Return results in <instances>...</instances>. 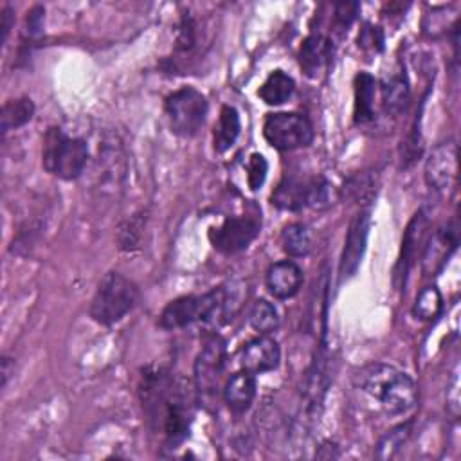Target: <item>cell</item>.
Segmentation results:
<instances>
[{"mask_svg":"<svg viewBox=\"0 0 461 461\" xmlns=\"http://www.w3.org/2000/svg\"><path fill=\"white\" fill-rule=\"evenodd\" d=\"M355 382L391 416H403L416 407L418 389L414 380L394 366L369 364L357 373Z\"/></svg>","mask_w":461,"mask_h":461,"instance_id":"cell-3","label":"cell"},{"mask_svg":"<svg viewBox=\"0 0 461 461\" xmlns=\"http://www.w3.org/2000/svg\"><path fill=\"white\" fill-rule=\"evenodd\" d=\"M0 366H2V371H0L2 373V387H5L9 378L14 375V358L9 355H4Z\"/></svg>","mask_w":461,"mask_h":461,"instance_id":"cell-37","label":"cell"},{"mask_svg":"<svg viewBox=\"0 0 461 461\" xmlns=\"http://www.w3.org/2000/svg\"><path fill=\"white\" fill-rule=\"evenodd\" d=\"M330 40H326L321 34H310L304 38L301 49H299V65L303 72L310 77H315L324 61L330 56Z\"/></svg>","mask_w":461,"mask_h":461,"instance_id":"cell-20","label":"cell"},{"mask_svg":"<svg viewBox=\"0 0 461 461\" xmlns=\"http://www.w3.org/2000/svg\"><path fill=\"white\" fill-rule=\"evenodd\" d=\"M146 225V212L139 211L133 216H130L126 221L121 223L119 230H117V243L121 250H133L139 247L140 238H142V230Z\"/></svg>","mask_w":461,"mask_h":461,"instance_id":"cell-27","label":"cell"},{"mask_svg":"<svg viewBox=\"0 0 461 461\" xmlns=\"http://www.w3.org/2000/svg\"><path fill=\"white\" fill-rule=\"evenodd\" d=\"M238 308L234 290L216 286L202 295H182L169 301L158 315L162 330H180L194 322L220 326L227 322Z\"/></svg>","mask_w":461,"mask_h":461,"instance_id":"cell-2","label":"cell"},{"mask_svg":"<svg viewBox=\"0 0 461 461\" xmlns=\"http://www.w3.org/2000/svg\"><path fill=\"white\" fill-rule=\"evenodd\" d=\"M34 115V103L31 97H16L9 99L2 106V133H7L9 130H16L23 124H27Z\"/></svg>","mask_w":461,"mask_h":461,"instance_id":"cell-24","label":"cell"},{"mask_svg":"<svg viewBox=\"0 0 461 461\" xmlns=\"http://www.w3.org/2000/svg\"><path fill=\"white\" fill-rule=\"evenodd\" d=\"M281 362V348L276 339L258 335L247 340L240 349V364L252 375H263L277 369Z\"/></svg>","mask_w":461,"mask_h":461,"instance_id":"cell-13","label":"cell"},{"mask_svg":"<svg viewBox=\"0 0 461 461\" xmlns=\"http://www.w3.org/2000/svg\"><path fill=\"white\" fill-rule=\"evenodd\" d=\"M295 90V81L292 76H288L283 70H274L268 74V77L263 81V85L258 90L259 99L265 104L277 106L286 103Z\"/></svg>","mask_w":461,"mask_h":461,"instance_id":"cell-21","label":"cell"},{"mask_svg":"<svg viewBox=\"0 0 461 461\" xmlns=\"http://www.w3.org/2000/svg\"><path fill=\"white\" fill-rule=\"evenodd\" d=\"M339 198V191L330 184L324 176L308 178V191H306V207L322 211L331 207Z\"/></svg>","mask_w":461,"mask_h":461,"instance_id":"cell-26","label":"cell"},{"mask_svg":"<svg viewBox=\"0 0 461 461\" xmlns=\"http://www.w3.org/2000/svg\"><path fill=\"white\" fill-rule=\"evenodd\" d=\"M268 173V162L261 153H252L247 160V184L252 191L261 189V185L267 180Z\"/></svg>","mask_w":461,"mask_h":461,"instance_id":"cell-30","label":"cell"},{"mask_svg":"<svg viewBox=\"0 0 461 461\" xmlns=\"http://www.w3.org/2000/svg\"><path fill=\"white\" fill-rule=\"evenodd\" d=\"M261 218L258 214L229 216L216 229H211L209 240L212 247L221 254H238L245 250L259 234Z\"/></svg>","mask_w":461,"mask_h":461,"instance_id":"cell-9","label":"cell"},{"mask_svg":"<svg viewBox=\"0 0 461 461\" xmlns=\"http://www.w3.org/2000/svg\"><path fill=\"white\" fill-rule=\"evenodd\" d=\"M457 247V229L445 225L438 229L423 247L421 267L425 274H436Z\"/></svg>","mask_w":461,"mask_h":461,"instance_id":"cell-14","label":"cell"},{"mask_svg":"<svg viewBox=\"0 0 461 461\" xmlns=\"http://www.w3.org/2000/svg\"><path fill=\"white\" fill-rule=\"evenodd\" d=\"M14 25V14H13V9L9 5H5L2 9V43L7 41V36L11 32V27Z\"/></svg>","mask_w":461,"mask_h":461,"instance_id":"cell-36","label":"cell"},{"mask_svg":"<svg viewBox=\"0 0 461 461\" xmlns=\"http://www.w3.org/2000/svg\"><path fill=\"white\" fill-rule=\"evenodd\" d=\"M281 247L290 258H304L312 250V232L304 223H288L281 232Z\"/></svg>","mask_w":461,"mask_h":461,"instance_id":"cell-23","label":"cell"},{"mask_svg":"<svg viewBox=\"0 0 461 461\" xmlns=\"http://www.w3.org/2000/svg\"><path fill=\"white\" fill-rule=\"evenodd\" d=\"M357 45L362 50H369V52H375V54L380 52L384 49V34H382L380 27L366 23L364 29L358 32Z\"/></svg>","mask_w":461,"mask_h":461,"instance_id":"cell-34","label":"cell"},{"mask_svg":"<svg viewBox=\"0 0 461 461\" xmlns=\"http://www.w3.org/2000/svg\"><path fill=\"white\" fill-rule=\"evenodd\" d=\"M441 308H443V297L439 290L436 286H427L418 294L412 304V313L421 321H432L439 315Z\"/></svg>","mask_w":461,"mask_h":461,"instance_id":"cell-28","label":"cell"},{"mask_svg":"<svg viewBox=\"0 0 461 461\" xmlns=\"http://www.w3.org/2000/svg\"><path fill=\"white\" fill-rule=\"evenodd\" d=\"M88 162V146L79 137H70L61 128H49L43 137L41 166L52 176L76 180L83 175Z\"/></svg>","mask_w":461,"mask_h":461,"instance_id":"cell-6","label":"cell"},{"mask_svg":"<svg viewBox=\"0 0 461 461\" xmlns=\"http://www.w3.org/2000/svg\"><path fill=\"white\" fill-rule=\"evenodd\" d=\"M249 324L259 335H268L279 328V313L272 303L259 299L249 312Z\"/></svg>","mask_w":461,"mask_h":461,"instance_id":"cell-25","label":"cell"},{"mask_svg":"<svg viewBox=\"0 0 461 461\" xmlns=\"http://www.w3.org/2000/svg\"><path fill=\"white\" fill-rule=\"evenodd\" d=\"M358 2H339L333 5V23L339 31H348L358 14Z\"/></svg>","mask_w":461,"mask_h":461,"instance_id":"cell-32","label":"cell"},{"mask_svg":"<svg viewBox=\"0 0 461 461\" xmlns=\"http://www.w3.org/2000/svg\"><path fill=\"white\" fill-rule=\"evenodd\" d=\"M258 393L256 375L249 371H238L225 380L221 398L234 414H243L250 409Z\"/></svg>","mask_w":461,"mask_h":461,"instance_id":"cell-16","label":"cell"},{"mask_svg":"<svg viewBox=\"0 0 461 461\" xmlns=\"http://www.w3.org/2000/svg\"><path fill=\"white\" fill-rule=\"evenodd\" d=\"M411 97V88L409 81L403 70L393 74L382 86V99H384V108L389 113H400L405 110L407 103Z\"/></svg>","mask_w":461,"mask_h":461,"instance_id":"cell-22","label":"cell"},{"mask_svg":"<svg viewBox=\"0 0 461 461\" xmlns=\"http://www.w3.org/2000/svg\"><path fill=\"white\" fill-rule=\"evenodd\" d=\"M189 384L173 378L162 367L142 369L139 382V396L144 414L155 430H160L167 448H176L191 430L196 402Z\"/></svg>","mask_w":461,"mask_h":461,"instance_id":"cell-1","label":"cell"},{"mask_svg":"<svg viewBox=\"0 0 461 461\" xmlns=\"http://www.w3.org/2000/svg\"><path fill=\"white\" fill-rule=\"evenodd\" d=\"M164 110L171 131L182 139H191L203 126L209 103L200 90L193 86H182L166 97Z\"/></svg>","mask_w":461,"mask_h":461,"instance_id":"cell-7","label":"cell"},{"mask_svg":"<svg viewBox=\"0 0 461 461\" xmlns=\"http://www.w3.org/2000/svg\"><path fill=\"white\" fill-rule=\"evenodd\" d=\"M411 429H412V421L409 420V421H405V423H400V425H396L394 429H391V430H387L382 438H380V441H378V445H376V457H380V459H387V457H393L394 456V452L407 441V438L411 436Z\"/></svg>","mask_w":461,"mask_h":461,"instance_id":"cell-29","label":"cell"},{"mask_svg":"<svg viewBox=\"0 0 461 461\" xmlns=\"http://www.w3.org/2000/svg\"><path fill=\"white\" fill-rule=\"evenodd\" d=\"M227 367V344L220 335H211L194 358L193 380L196 403L209 412L218 409Z\"/></svg>","mask_w":461,"mask_h":461,"instance_id":"cell-4","label":"cell"},{"mask_svg":"<svg viewBox=\"0 0 461 461\" xmlns=\"http://www.w3.org/2000/svg\"><path fill=\"white\" fill-rule=\"evenodd\" d=\"M427 227H429V220H427V216L421 209L414 212V216L411 218V221L405 227V232H403V238H402L400 256H398V261H396V267H394V285L398 288L405 286L407 274L416 263L420 245L425 241Z\"/></svg>","mask_w":461,"mask_h":461,"instance_id":"cell-12","label":"cell"},{"mask_svg":"<svg viewBox=\"0 0 461 461\" xmlns=\"http://www.w3.org/2000/svg\"><path fill=\"white\" fill-rule=\"evenodd\" d=\"M378 81L369 72H358L353 79V121L357 126L375 119V94Z\"/></svg>","mask_w":461,"mask_h":461,"instance_id":"cell-17","label":"cell"},{"mask_svg":"<svg viewBox=\"0 0 461 461\" xmlns=\"http://www.w3.org/2000/svg\"><path fill=\"white\" fill-rule=\"evenodd\" d=\"M265 140L277 151H294L313 142L315 131L312 121L295 112L268 113L263 122Z\"/></svg>","mask_w":461,"mask_h":461,"instance_id":"cell-8","label":"cell"},{"mask_svg":"<svg viewBox=\"0 0 461 461\" xmlns=\"http://www.w3.org/2000/svg\"><path fill=\"white\" fill-rule=\"evenodd\" d=\"M306 191H308V180L297 178V176H285L277 187L270 194L272 205H276L281 211H301L306 207Z\"/></svg>","mask_w":461,"mask_h":461,"instance_id":"cell-18","label":"cell"},{"mask_svg":"<svg viewBox=\"0 0 461 461\" xmlns=\"http://www.w3.org/2000/svg\"><path fill=\"white\" fill-rule=\"evenodd\" d=\"M196 41V25L193 16L187 13L182 16L180 25H178V32H176V50L180 52H187L194 47Z\"/></svg>","mask_w":461,"mask_h":461,"instance_id":"cell-33","label":"cell"},{"mask_svg":"<svg viewBox=\"0 0 461 461\" xmlns=\"http://www.w3.org/2000/svg\"><path fill=\"white\" fill-rule=\"evenodd\" d=\"M369 227H371V211L360 209L349 221L348 232L344 238V249L339 263V283H344L357 274L367 247Z\"/></svg>","mask_w":461,"mask_h":461,"instance_id":"cell-10","label":"cell"},{"mask_svg":"<svg viewBox=\"0 0 461 461\" xmlns=\"http://www.w3.org/2000/svg\"><path fill=\"white\" fill-rule=\"evenodd\" d=\"M241 131V121L240 113L234 106L223 104L218 115V121L212 130V148L216 153H225L230 149L240 137Z\"/></svg>","mask_w":461,"mask_h":461,"instance_id":"cell-19","label":"cell"},{"mask_svg":"<svg viewBox=\"0 0 461 461\" xmlns=\"http://www.w3.org/2000/svg\"><path fill=\"white\" fill-rule=\"evenodd\" d=\"M425 182L438 193H450L457 180V146L445 140L434 146L425 160Z\"/></svg>","mask_w":461,"mask_h":461,"instance_id":"cell-11","label":"cell"},{"mask_svg":"<svg viewBox=\"0 0 461 461\" xmlns=\"http://www.w3.org/2000/svg\"><path fill=\"white\" fill-rule=\"evenodd\" d=\"M303 285V270L292 259L276 261L267 270V288L276 299L294 297Z\"/></svg>","mask_w":461,"mask_h":461,"instance_id":"cell-15","label":"cell"},{"mask_svg":"<svg viewBox=\"0 0 461 461\" xmlns=\"http://www.w3.org/2000/svg\"><path fill=\"white\" fill-rule=\"evenodd\" d=\"M139 303L137 285L121 272H108L99 281L90 301L88 313L101 326H113L122 321Z\"/></svg>","mask_w":461,"mask_h":461,"instance_id":"cell-5","label":"cell"},{"mask_svg":"<svg viewBox=\"0 0 461 461\" xmlns=\"http://www.w3.org/2000/svg\"><path fill=\"white\" fill-rule=\"evenodd\" d=\"M43 23V7H34L27 16V31L29 34H38Z\"/></svg>","mask_w":461,"mask_h":461,"instance_id":"cell-35","label":"cell"},{"mask_svg":"<svg viewBox=\"0 0 461 461\" xmlns=\"http://www.w3.org/2000/svg\"><path fill=\"white\" fill-rule=\"evenodd\" d=\"M344 189L348 193L349 198L353 200H369L373 194H375V189H373V178L367 176V175H357V176H351L346 184H344Z\"/></svg>","mask_w":461,"mask_h":461,"instance_id":"cell-31","label":"cell"}]
</instances>
